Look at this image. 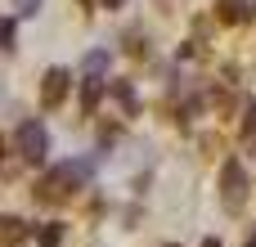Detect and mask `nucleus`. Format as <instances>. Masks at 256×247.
Listing matches in <instances>:
<instances>
[{
    "mask_svg": "<svg viewBox=\"0 0 256 247\" xmlns=\"http://www.w3.org/2000/svg\"><path fill=\"white\" fill-rule=\"evenodd\" d=\"M104 72H86V81H81V112L90 117L94 108H99V99H104Z\"/></svg>",
    "mask_w": 256,
    "mask_h": 247,
    "instance_id": "nucleus-6",
    "label": "nucleus"
},
{
    "mask_svg": "<svg viewBox=\"0 0 256 247\" xmlns=\"http://www.w3.org/2000/svg\"><path fill=\"white\" fill-rule=\"evenodd\" d=\"M40 9V0H14V14H22V18H32Z\"/></svg>",
    "mask_w": 256,
    "mask_h": 247,
    "instance_id": "nucleus-14",
    "label": "nucleus"
},
{
    "mask_svg": "<svg viewBox=\"0 0 256 247\" xmlns=\"http://www.w3.org/2000/svg\"><path fill=\"white\" fill-rule=\"evenodd\" d=\"M248 247H256V234H252V238H248Z\"/></svg>",
    "mask_w": 256,
    "mask_h": 247,
    "instance_id": "nucleus-16",
    "label": "nucleus"
},
{
    "mask_svg": "<svg viewBox=\"0 0 256 247\" xmlns=\"http://www.w3.org/2000/svg\"><path fill=\"white\" fill-rule=\"evenodd\" d=\"M63 243V225H45L40 230V247H58Z\"/></svg>",
    "mask_w": 256,
    "mask_h": 247,
    "instance_id": "nucleus-10",
    "label": "nucleus"
},
{
    "mask_svg": "<svg viewBox=\"0 0 256 247\" xmlns=\"http://www.w3.org/2000/svg\"><path fill=\"white\" fill-rule=\"evenodd\" d=\"M243 135H248V140H256V99L248 104V117H243Z\"/></svg>",
    "mask_w": 256,
    "mask_h": 247,
    "instance_id": "nucleus-13",
    "label": "nucleus"
},
{
    "mask_svg": "<svg viewBox=\"0 0 256 247\" xmlns=\"http://www.w3.org/2000/svg\"><path fill=\"white\" fill-rule=\"evenodd\" d=\"M0 40H4V50H14V40H18V18H4V22H0Z\"/></svg>",
    "mask_w": 256,
    "mask_h": 247,
    "instance_id": "nucleus-9",
    "label": "nucleus"
},
{
    "mask_svg": "<svg viewBox=\"0 0 256 247\" xmlns=\"http://www.w3.org/2000/svg\"><path fill=\"white\" fill-rule=\"evenodd\" d=\"M90 171H94V162H86V158H76V162H63V166H50L40 180H36V198L40 202H68L76 189H86V180H90Z\"/></svg>",
    "mask_w": 256,
    "mask_h": 247,
    "instance_id": "nucleus-1",
    "label": "nucleus"
},
{
    "mask_svg": "<svg viewBox=\"0 0 256 247\" xmlns=\"http://www.w3.org/2000/svg\"><path fill=\"white\" fill-rule=\"evenodd\" d=\"M122 4H126V0H104V9H122Z\"/></svg>",
    "mask_w": 256,
    "mask_h": 247,
    "instance_id": "nucleus-15",
    "label": "nucleus"
},
{
    "mask_svg": "<svg viewBox=\"0 0 256 247\" xmlns=\"http://www.w3.org/2000/svg\"><path fill=\"white\" fill-rule=\"evenodd\" d=\"M216 18L220 22H252L256 0H216Z\"/></svg>",
    "mask_w": 256,
    "mask_h": 247,
    "instance_id": "nucleus-5",
    "label": "nucleus"
},
{
    "mask_svg": "<svg viewBox=\"0 0 256 247\" xmlns=\"http://www.w3.org/2000/svg\"><path fill=\"white\" fill-rule=\"evenodd\" d=\"M14 148H18V158H22V162L40 166V162H45V153H50V135H45V126H40V122H22V126L14 130Z\"/></svg>",
    "mask_w": 256,
    "mask_h": 247,
    "instance_id": "nucleus-3",
    "label": "nucleus"
},
{
    "mask_svg": "<svg viewBox=\"0 0 256 247\" xmlns=\"http://www.w3.org/2000/svg\"><path fill=\"white\" fill-rule=\"evenodd\" d=\"M243 202H248V171H243L238 158H230V162L220 166V207L238 216Z\"/></svg>",
    "mask_w": 256,
    "mask_h": 247,
    "instance_id": "nucleus-2",
    "label": "nucleus"
},
{
    "mask_svg": "<svg viewBox=\"0 0 256 247\" xmlns=\"http://www.w3.org/2000/svg\"><path fill=\"white\" fill-rule=\"evenodd\" d=\"M0 225H4V238H0L4 247H18V243H22V234H27V230H22V220H18V216H4Z\"/></svg>",
    "mask_w": 256,
    "mask_h": 247,
    "instance_id": "nucleus-8",
    "label": "nucleus"
},
{
    "mask_svg": "<svg viewBox=\"0 0 256 247\" xmlns=\"http://www.w3.org/2000/svg\"><path fill=\"white\" fill-rule=\"evenodd\" d=\"M104 68H108V54H104V50L86 54V72H104Z\"/></svg>",
    "mask_w": 256,
    "mask_h": 247,
    "instance_id": "nucleus-12",
    "label": "nucleus"
},
{
    "mask_svg": "<svg viewBox=\"0 0 256 247\" xmlns=\"http://www.w3.org/2000/svg\"><path fill=\"white\" fill-rule=\"evenodd\" d=\"M252 153H256V140H252Z\"/></svg>",
    "mask_w": 256,
    "mask_h": 247,
    "instance_id": "nucleus-17",
    "label": "nucleus"
},
{
    "mask_svg": "<svg viewBox=\"0 0 256 247\" xmlns=\"http://www.w3.org/2000/svg\"><path fill=\"white\" fill-rule=\"evenodd\" d=\"M68 90H72V72L68 68H50L45 81H40V108H58L68 99Z\"/></svg>",
    "mask_w": 256,
    "mask_h": 247,
    "instance_id": "nucleus-4",
    "label": "nucleus"
},
{
    "mask_svg": "<svg viewBox=\"0 0 256 247\" xmlns=\"http://www.w3.org/2000/svg\"><path fill=\"white\" fill-rule=\"evenodd\" d=\"M108 94L122 104V112H126V117H135V112H140V99H135L130 81H108Z\"/></svg>",
    "mask_w": 256,
    "mask_h": 247,
    "instance_id": "nucleus-7",
    "label": "nucleus"
},
{
    "mask_svg": "<svg viewBox=\"0 0 256 247\" xmlns=\"http://www.w3.org/2000/svg\"><path fill=\"white\" fill-rule=\"evenodd\" d=\"M126 50H130L135 58H144V54H148V36H140V32H130V45H126Z\"/></svg>",
    "mask_w": 256,
    "mask_h": 247,
    "instance_id": "nucleus-11",
    "label": "nucleus"
}]
</instances>
